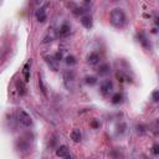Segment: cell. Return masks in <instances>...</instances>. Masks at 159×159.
<instances>
[{
    "label": "cell",
    "mask_w": 159,
    "mask_h": 159,
    "mask_svg": "<svg viewBox=\"0 0 159 159\" xmlns=\"http://www.w3.org/2000/svg\"><path fill=\"white\" fill-rule=\"evenodd\" d=\"M125 14L123 11V9L121 8H116L111 11V16H109V21L112 24V26L119 29V27H123V25L125 24Z\"/></svg>",
    "instance_id": "1"
},
{
    "label": "cell",
    "mask_w": 159,
    "mask_h": 159,
    "mask_svg": "<svg viewBox=\"0 0 159 159\" xmlns=\"http://www.w3.org/2000/svg\"><path fill=\"white\" fill-rule=\"evenodd\" d=\"M18 118H19V122L21 124H24L25 127H31L33 125V119H31L30 114L27 112H25L24 109H20L19 113H18Z\"/></svg>",
    "instance_id": "2"
},
{
    "label": "cell",
    "mask_w": 159,
    "mask_h": 159,
    "mask_svg": "<svg viewBox=\"0 0 159 159\" xmlns=\"http://www.w3.org/2000/svg\"><path fill=\"white\" fill-rule=\"evenodd\" d=\"M63 81H65V85L69 89H72L74 88V82H75V72L69 70L65 72L63 75Z\"/></svg>",
    "instance_id": "3"
},
{
    "label": "cell",
    "mask_w": 159,
    "mask_h": 159,
    "mask_svg": "<svg viewBox=\"0 0 159 159\" xmlns=\"http://www.w3.org/2000/svg\"><path fill=\"white\" fill-rule=\"evenodd\" d=\"M70 34H71V26H70V24L63 22V24L60 26L58 31H57V35H58L60 38H67Z\"/></svg>",
    "instance_id": "4"
},
{
    "label": "cell",
    "mask_w": 159,
    "mask_h": 159,
    "mask_svg": "<svg viewBox=\"0 0 159 159\" xmlns=\"http://www.w3.org/2000/svg\"><path fill=\"white\" fill-rule=\"evenodd\" d=\"M113 89V82L111 80H105L101 82V92L103 94H108L111 93Z\"/></svg>",
    "instance_id": "5"
},
{
    "label": "cell",
    "mask_w": 159,
    "mask_h": 159,
    "mask_svg": "<svg viewBox=\"0 0 159 159\" xmlns=\"http://www.w3.org/2000/svg\"><path fill=\"white\" fill-rule=\"evenodd\" d=\"M45 61L52 71H58V61H56L55 56H45Z\"/></svg>",
    "instance_id": "6"
},
{
    "label": "cell",
    "mask_w": 159,
    "mask_h": 159,
    "mask_svg": "<svg viewBox=\"0 0 159 159\" xmlns=\"http://www.w3.org/2000/svg\"><path fill=\"white\" fill-rule=\"evenodd\" d=\"M36 19L39 22H45L47 20V15H46V8L45 6H41L36 10V14H35Z\"/></svg>",
    "instance_id": "7"
},
{
    "label": "cell",
    "mask_w": 159,
    "mask_h": 159,
    "mask_svg": "<svg viewBox=\"0 0 159 159\" xmlns=\"http://www.w3.org/2000/svg\"><path fill=\"white\" fill-rule=\"evenodd\" d=\"M31 60H29L24 67H22V76H24V82H29L30 81V69H31Z\"/></svg>",
    "instance_id": "8"
},
{
    "label": "cell",
    "mask_w": 159,
    "mask_h": 159,
    "mask_svg": "<svg viewBox=\"0 0 159 159\" xmlns=\"http://www.w3.org/2000/svg\"><path fill=\"white\" fill-rule=\"evenodd\" d=\"M100 60H101V57H100V55H98L97 52H91V54L87 56V62L89 63V65H92V66L100 63Z\"/></svg>",
    "instance_id": "9"
},
{
    "label": "cell",
    "mask_w": 159,
    "mask_h": 159,
    "mask_svg": "<svg viewBox=\"0 0 159 159\" xmlns=\"http://www.w3.org/2000/svg\"><path fill=\"white\" fill-rule=\"evenodd\" d=\"M56 33L52 30V29H49V31L46 33V35L44 36V39H42V42L44 44H49V42H51V41H54L55 39H56Z\"/></svg>",
    "instance_id": "10"
},
{
    "label": "cell",
    "mask_w": 159,
    "mask_h": 159,
    "mask_svg": "<svg viewBox=\"0 0 159 159\" xmlns=\"http://www.w3.org/2000/svg\"><path fill=\"white\" fill-rule=\"evenodd\" d=\"M81 24L83 25V27L86 29H91L93 26V21H92V18L89 15H82L81 16Z\"/></svg>",
    "instance_id": "11"
},
{
    "label": "cell",
    "mask_w": 159,
    "mask_h": 159,
    "mask_svg": "<svg viewBox=\"0 0 159 159\" xmlns=\"http://www.w3.org/2000/svg\"><path fill=\"white\" fill-rule=\"evenodd\" d=\"M56 155L60 157V158H66L69 157V148L66 145H60L57 149H56Z\"/></svg>",
    "instance_id": "12"
},
{
    "label": "cell",
    "mask_w": 159,
    "mask_h": 159,
    "mask_svg": "<svg viewBox=\"0 0 159 159\" xmlns=\"http://www.w3.org/2000/svg\"><path fill=\"white\" fill-rule=\"evenodd\" d=\"M98 75L100 76H106L107 74H109L111 71V66H109V63H102V65H100L98 67Z\"/></svg>",
    "instance_id": "13"
},
{
    "label": "cell",
    "mask_w": 159,
    "mask_h": 159,
    "mask_svg": "<svg viewBox=\"0 0 159 159\" xmlns=\"http://www.w3.org/2000/svg\"><path fill=\"white\" fill-rule=\"evenodd\" d=\"M71 139L74 141V142H76V143H78V142H81V139H82V133H81V131L80 129H74L72 132H71Z\"/></svg>",
    "instance_id": "14"
},
{
    "label": "cell",
    "mask_w": 159,
    "mask_h": 159,
    "mask_svg": "<svg viewBox=\"0 0 159 159\" xmlns=\"http://www.w3.org/2000/svg\"><path fill=\"white\" fill-rule=\"evenodd\" d=\"M16 88H18V92L20 93V96H24V94L26 93V87H25V85H24V82L22 81H16Z\"/></svg>",
    "instance_id": "15"
},
{
    "label": "cell",
    "mask_w": 159,
    "mask_h": 159,
    "mask_svg": "<svg viewBox=\"0 0 159 159\" xmlns=\"http://www.w3.org/2000/svg\"><path fill=\"white\" fill-rule=\"evenodd\" d=\"M122 100H123V96H122V93H119V92L114 93L113 96H112V103H113V105H118V103H121V102H122Z\"/></svg>",
    "instance_id": "16"
},
{
    "label": "cell",
    "mask_w": 159,
    "mask_h": 159,
    "mask_svg": "<svg viewBox=\"0 0 159 159\" xmlns=\"http://www.w3.org/2000/svg\"><path fill=\"white\" fill-rule=\"evenodd\" d=\"M65 60H66V63H67L69 66H74V65H76V63H77L76 57H75V56H72V55H67Z\"/></svg>",
    "instance_id": "17"
},
{
    "label": "cell",
    "mask_w": 159,
    "mask_h": 159,
    "mask_svg": "<svg viewBox=\"0 0 159 159\" xmlns=\"http://www.w3.org/2000/svg\"><path fill=\"white\" fill-rule=\"evenodd\" d=\"M85 82L87 85H89V86H94V85L97 83V77L96 76H87L85 78Z\"/></svg>",
    "instance_id": "18"
},
{
    "label": "cell",
    "mask_w": 159,
    "mask_h": 159,
    "mask_svg": "<svg viewBox=\"0 0 159 159\" xmlns=\"http://www.w3.org/2000/svg\"><path fill=\"white\" fill-rule=\"evenodd\" d=\"M39 85H40V88H41V91H42V93L45 94V96H47V93H46V87H45V83H44V81H42V77L39 75Z\"/></svg>",
    "instance_id": "19"
},
{
    "label": "cell",
    "mask_w": 159,
    "mask_h": 159,
    "mask_svg": "<svg viewBox=\"0 0 159 159\" xmlns=\"http://www.w3.org/2000/svg\"><path fill=\"white\" fill-rule=\"evenodd\" d=\"M138 38H139V41L142 42V45H143L144 47H148V46H149V44H148V41H147V38H145L143 34H139Z\"/></svg>",
    "instance_id": "20"
},
{
    "label": "cell",
    "mask_w": 159,
    "mask_h": 159,
    "mask_svg": "<svg viewBox=\"0 0 159 159\" xmlns=\"http://www.w3.org/2000/svg\"><path fill=\"white\" fill-rule=\"evenodd\" d=\"M152 96H153V101H154V102H158V101H159V92H158V91H154Z\"/></svg>",
    "instance_id": "21"
},
{
    "label": "cell",
    "mask_w": 159,
    "mask_h": 159,
    "mask_svg": "<svg viewBox=\"0 0 159 159\" xmlns=\"http://www.w3.org/2000/svg\"><path fill=\"white\" fill-rule=\"evenodd\" d=\"M91 125L93 127V128H98V127H100L101 124H100V122H98V121H96V119H93V121L91 122Z\"/></svg>",
    "instance_id": "22"
},
{
    "label": "cell",
    "mask_w": 159,
    "mask_h": 159,
    "mask_svg": "<svg viewBox=\"0 0 159 159\" xmlns=\"http://www.w3.org/2000/svg\"><path fill=\"white\" fill-rule=\"evenodd\" d=\"M153 153H154V155H158L159 154V145L158 144H154L153 145Z\"/></svg>",
    "instance_id": "23"
},
{
    "label": "cell",
    "mask_w": 159,
    "mask_h": 159,
    "mask_svg": "<svg viewBox=\"0 0 159 159\" xmlns=\"http://www.w3.org/2000/svg\"><path fill=\"white\" fill-rule=\"evenodd\" d=\"M66 159H72V158H71V157L69 155V157H66Z\"/></svg>",
    "instance_id": "24"
}]
</instances>
